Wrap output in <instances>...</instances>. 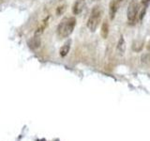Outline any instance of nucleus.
<instances>
[{
    "label": "nucleus",
    "instance_id": "f257e3e1",
    "mask_svg": "<svg viewBox=\"0 0 150 141\" xmlns=\"http://www.w3.org/2000/svg\"><path fill=\"white\" fill-rule=\"evenodd\" d=\"M76 26V18L73 16L65 17L60 21L59 25L56 28V35L60 40L68 38L72 34Z\"/></svg>",
    "mask_w": 150,
    "mask_h": 141
},
{
    "label": "nucleus",
    "instance_id": "f03ea898",
    "mask_svg": "<svg viewBox=\"0 0 150 141\" xmlns=\"http://www.w3.org/2000/svg\"><path fill=\"white\" fill-rule=\"evenodd\" d=\"M103 14V9L100 6H95L91 11L90 16H89L86 26L88 29L91 32H95L97 30L98 26H100L101 22V17Z\"/></svg>",
    "mask_w": 150,
    "mask_h": 141
},
{
    "label": "nucleus",
    "instance_id": "7ed1b4c3",
    "mask_svg": "<svg viewBox=\"0 0 150 141\" xmlns=\"http://www.w3.org/2000/svg\"><path fill=\"white\" fill-rule=\"evenodd\" d=\"M140 11V5L136 1H131L128 7V11H127V19L129 25L133 26L136 24L138 18V14Z\"/></svg>",
    "mask_w": 150,
    "mask_h": 141
},
{
    "label": "nucleus",
    "instance_id": "20e7f679",
    "mask_svg": "<svg viewBox=\"0 0 150 141\" xmlns=\"http://www.w3.org/2000/svg\"><path fill=\"white\" fill-rule=\"evenodd\" d=\"M126 48H127L126 41H125L123 36H120L118 41H117V44H116V53H117V55L120 56H124L125 52H126Z\"/></svg>",
    "mask_w": 150,
    "mask_h": 141
},
{
    "label": "nucleus",
    "instance_id": "39448f33",
    "mask_svg": "<svg viewBox=\"0 0 150 141\" xmlns=\"http://www.w3.org/2000/svg\"><path fill=\"white\" fill-rule=\"evenodd\" d=\"M118 7H119V4L116 0H112L109 4V17H110V20H114L115 18L116 15V12L118 11Z\"/></svg>",
    "mask_w": 150,
    "mask_h": 141
},
{
    "label": "nucleus",
    "instance_id": "423d86ee",
    "mask_svg": "<svg viewBox=\"0 0 150 141\" xmlns=\"http://www.w3.org/2000/svg\"><path fill=\"white\" fill-rule=\"evenodd\" d=\"M70 45H71V40H68L62 46L60 47V50H59L60 56L65 58V56H68V54L69 53V50H70Z\"/></svg>",
    "mask_w": 150,
    "mask_h": 141
},
{
    "label": "nucleus",
    "instance_id": "0eeeda50",
    "mask_svg": "<svg viewBox=\"0 0 150 141\" xmlns=\"http://www.w3.org/2000/svg\"><path fill=\"white\" fill-rule=\"evenodd\" d=\"M40 43H41V41H40V36H36V35L33 38H31L29 41H28V45H29V47L33 50H36L39 48L40 46Z\"/></svg>",
    "mask_w": 150,
    "mask_h": 141
},
{
    "label": "nucleus",
    "instance_id": "6e6552de",
    "mask_svg": "<svg viewBox=\"0 0 150 141\" xmlns=\"http://www.w3.org/2000/svg\"><path fill=\"white\" fill-rule=\"evenodd\" d=\"M49 16H47L43 21L41 22V24L40 25V26L37 28V30L35 32V35L36 36H40L42 33L44 32V30L46 29V27L48 26V24H49Z\"/></svg>",
    "mask_w": 150,
    "mask_h": 141
},
{
    "label": "nucleus",
    "instance_id": "1a4fd4ad",
    "mask_svg": "<svg viewBox=\"0 0 150 141\" xmlns=\"http://www.w3.org/2000/svg\"><path fill=\"white\" fill-rule=\"evenodd\" d=\"M109 32H110L109 23H108L107 20H104L101 25V27H100V35L103 39H107L108 36H109Z\"/></svg>",
    "mask_w": 150,
    "mask_h": 141
},
{
    "label": "nucleus",
    "instance_id": "9d476101",
    "mask_svg": "<svg viewBox=\"0 0 150 141\" xmlns=\"http://www.w3.org/2000/svg\"><path fill=\"white\" fill-rule=\"evenodd\" d=\"M83 4H84L83 0H76L72 7V12L74 14H76V15L81 13L83 9Z\"/></svg>",
    "mask_w": 150,
    "mask_h": 141
},
{
    "label": "nucleus",
    "instance_id": "9b49d317",
    "mask_svg": "<svg viewBox=\"0 0 150 141\" xmlns=\"http://www.w3.org/2000/svg\"><path fill=\"white\" fill-rule=\"evenodd\" d=\"M144 46V41L143 40H136L132 42V45H131V48L134 52H141L143 50Z\"/></svg>",
    "mask_w": 150,
    "mask_h": 141
},
{
    "label": "nucleus",
    "instance_id": "f8f14e48",
    "mask_svg": "<svg viewBox=\"0 0 150 141\" xmlns=\"http://www.w3.org/2000/svg\"><path fill=\"white\" fill-rule=\"evenodd\" d=\"M141 62L143 64H148L150 63V54L149 53H144L141 56Z\"/></svg>",
    "mask_w": 150,
    "mask_h": 141
},
{
    "label": "nucleus",
    "instance_id": "ddd939ff",
    "mask_svg": "<svg viewBox=\"0 0 150 141\" xmlns=\"http://www.w3.org/2000/svg\"><path fill=\"white\" fill-rule=\"evenodd\" d=\"M146 11H147V8L146 7H143L142 9L140 11V12L138 14V20H139V22H143L144 18L145 16V13H146Z\"/></svg>",
    "mask_w": 150,
    "mask_h": 141
},
{
    "label": "nucleus",
    "instance_id": "4468645a",
    "mask_svg": "<svg viewBox=\"0 0 150 141\" xmlns=\"http://www.w3.org/2000/svg\"><path fill=\"white\" fill-rule=\"evenodd\" d=\"M141 4H142L143 7L148 8V5L150 4V0H141Z\"/></svg>",
    "mask_w": 150,
    "mask_h": 141
},
{
    "label": "nucleus",
    "instance_id": "2eb2a0df",
    "mask_svg": "<svg viewBox=\"0 0 150 141\" xmlns=\"http://www.w3.org/2000/svg\"><path fill=\"white\" fill-rule=\"evenodd\" d=\"M146 47H147V49H148V50H150V42H149V43H148V45H147Z\"/></svg>",
    "mask_w": 150,
    "mask_h": 141
},
{
    "label": "nucleus",
    "instance_id": "dca6fc26",
    "mask_svg": "<svg viewBox=\"0 0 150 141\" xmlns=\"http://www.w3.org/2000/svg\"><path fill=\"white\" fill-rule=\"evenodd\" d=\"M93 1H100V0H93Z\"/></svg>",
    "mask_w": 150,
    "mask_h": 141
},
{
    "label": "nucleus",
    "instance_id": "f3484780",
    "mask_svg": "<svg viewBox=\"0 0 150 141\" xmlns=\"http://www.w3.org/2000/svg\"><path fill=\"white\" fill-rule=\"evenodd\" d=\"M83 1H84V0H83Z\"/></svg>",
    "mask_w": 150,
    "mask_h": 141
}]
</instances>
